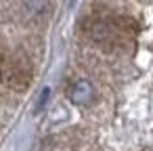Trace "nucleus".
Segmentation results:
<instances>
[{
  "mask_svg": "<svg viewBox=\"0 0 153 151\" xmlns=\"http://www.w3.org/2000/svg\"><path fill=\"white\" fill-rule=\"evenodd\" d=\"M27 4H30V9H32V11L42 13V11L48 7V0H27Z\"/></svg>",
  "mask_w": 153,
  "mask_h": 151,
  "instance_id": "nucleus-2",
  "label": "nucleus"
},
{
  "mask_svg": "<svg viewBox=\"0 0 153 151\" xmlns=\"http://www.w3.org/2000/svg\"><path fill=\"white\" fill-rule=\"evenodd\" d=\"M92 97H94V90H92V84L88 80H78L69 90V99L76 105H88L92 101Z\"/></svg>",
  "mask_w": 153,
  "mask_h": 151,
  "instance_id": "nucleus-1",
  "label": "nucleus"
},
{
  "mask_svg": "<svg viewBox=\"0 0 153 151\" xmlns=\"http://www.w3.org/2000/svg\"><path fill=\"white\" fill-rule=\"evenodd\" d=\"M48 94H51V90H48V88H44V90H42V94H40V99H38L36 109H42V105H44V103H46V99H48Z\"/></svg>",
  "mask_w": 153,
  "mask_h": 151,
  "instance_id": "nucleus-3",
  "label": "nucleus"
}]
</instances>
